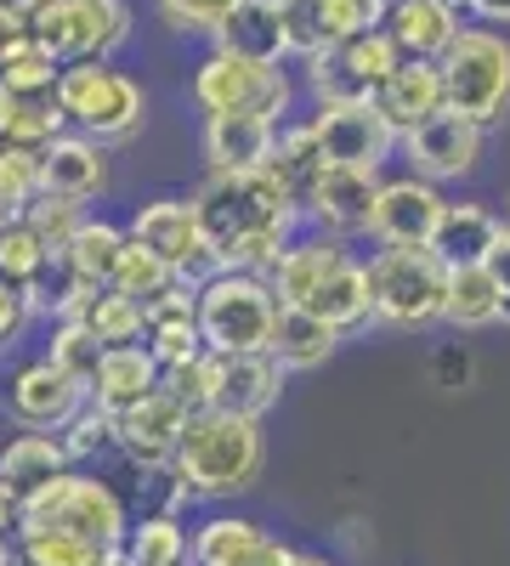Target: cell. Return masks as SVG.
Masks as SVG:
<instances>
[{
  "label": "cell",
  "mask_w": 510,
  "mask_h": 566,
  "mask_svg": "<svg viewBox=\"0 0 510 566\" xmlns=\"http://www.w3.org/2000/svg\"><path fill=\"white\" fill-rule=\"evenodd\" d=\"M375 108L386 114V125L397 136L420 130L426 119L448 114V80H443V63H426V57H403V69L375 91Z\"/></svg>",
  "instance_id": "cell-20"
},
{
  "label": "cell",
  "mask_w": 510,
  "mask_h": 566,
  "mask_svg": "<svg viewBox=\"0 0 510 566\" xmlns=\"http://www.w3.org/2000/svg\"><path fill=\"white\" fill-rule=\"evenodd\" d=\"M131 504L119 499L114 482L91 476V470H63L52 488H40L34 499H23V527L40 533H74L85 544H103V549H125L131 538Z\"/></svg>",
  "instance_id": "cell-4"
},
{
  "label": "cell",
  "mask_w": 510,
  "mask_h": 566,
  "mask_svg": "<svg viewBox=\"0 0 510 566\" xmlns=\"http://www.w3.org/2000/svg\"><path fill=\"white\" fill-rule=\"evenodd\" d=\"M0 402H7V419L18 424V431H63V424L91 402V391L74 380V374H63L52 357H29L7 374Z\"/></svg>",
  "instance_id": "cell-12"
},
{
  "label": "cell",
  "mask_w": 510,
  "mask_h": 566,
  "mask_svg": "<svg viewBox=\"0 0 510 566\" xmlns=\"http://www.w3.org/2000/svg\"><path fill=\"white\" fill-rule=\"evenodd\" d=\"M58 437H63V448H69L74 464H97L103 453L119 448V413H108V408H97V402H85Z\"/></svg>",
  "instance_id": "cell-42"
},
{
  "label": "cell",
  "mask_w": 510,
  "mask_h": 566,
  "mask_svg": "<svg viewBox=\"0 0 510 566\" xmlns=\"http://www.w3.org/2000/svg\"><path fill=\"white\" fill-rule=\"evenodd\" d=\"M85 205H74V199H52V193H40L29 210H23V221L40 232V244L52 250V255H69V244H74V232L85 227Z\"/></svg>",
  "instance_id": "cell-45"
},
{
  "label": "cell",
  "mask_w": 510,
  "mask_h": 566,
  "mask_svg": "<svg viewBox=\"0 0 510 566\" xmlns=\"http://www.w3.org/2000/svg\"><path fill=\"white\" fill-rule=\"evenodd\" d=\"M210 52H227V57H244V63H261V69H290V34H284V18H278L272 0H239L227 23L216 29Z\"/></svg>",
  "instance_id": "cell-21"
},
{
  "label": "cell",
  "mask_w": 510,
  "mask_h": 566,
  "mask_svg": "<svg viewBox=\"0 0 510 566\" xmlns=\"http://www.w3.org/2000/svg\"><path fill=\"white\" fill-rule=\"evenodd\" d=\"M34 323V312H29V295L18 290V283H7L0 277V357H7L18 340H23V328Z\"/></svg>",
  "instance_id": "cell-50"
},
{
  "label": "cell",
  "mask_w": 510,
  "mask_h": 566,
  "mask_svg": "<svg viewBox=\"0 0 510 566\" xmlns=\"http://www.w3.org/2000/svg\"><path fill=\"white\" fill-rule=\"evenodd\" d=\"M58 103L69 114V125L103 148H119V142H136L148 125V91L136 74H125L119 63H69Z\"/></svg>",
  "instance_id": "cell-5"
},
{
  "label": "cell",
  "mask_w": 510,
  "mask_h": 566,
  "mask_svg": "<svg viewBox=\"0 0 510 566\" xmlns=\"http://www.w3.org/2000/svg\"><path fill=\"white\" fill-rule=\"evenodd\" d=\"M368 295H375V328H392V335H420V328L443 323L448 261L431 244L375 250V255H368Z\"/></svg>",
  "instance_id": "cell-3"
},
{
  "label": "cell",
  "mask_w": 510,
  "mask_h": 566,
  "mask_svg": "<svg viewBox=\"0 0 510 566\" xmlns=\"http://www.w3.org/2000/svg\"><path fill=\"white\" fill-rule=\"evenodd\" d=\"M52 250L40 244V232L23 221V216H12L7 227H0V277L7 283H18V290H34V283L52 272Z\"/></svg>",
  "instance_id": "cell-38"
},
{
  "label": "cell",
  "mask_w": 510,
  "mask_h": 566,
  "mask_svg": "<svg viewBox=\"0 0 510 566\" xmlns=\"http://www.w3.org/2000/svg\"><path fill=\"white\" fill-rule=\"evenodd\" d=\"M295 566H335V560L323 555V549H301V555H295Z\"/></svg>",
  "instance_id": "cell-56"
},
{
  "label": "cell",
  "mask_w": 510,
  "mask_h": 566,
  "mask_svg": "<svg viewBox=\"0 0 510 566\" xmlns=\"http://www.w3.org/2000/svg\"><path fill=\"white\" fill-rule=\"evenodd\" d=\"M188 424H194V413L159 386L154 397H143L131 413H119V453L143 470V476H154V470H170L181 437H188Z\"/></svg>",
  "instance_id": "cell-16"
},
{
  "label": "cell",
  "mask_w": 510,
  "mask_h": 566,
  "mask_svg": "<svg viewBox=\"0 0 510 566\" xmlns=\"http://www.w3.org/2000/svg\"><path fill=\"white\" fill-rule=\"evenodd\" d=\"M261 470H267L261 419L210 408V413H194L188 437H181V448H176L170 476H176V488H181L188 504H221V499L250 493L261 482Z\"/></svg>",
  "instance_id": "cell-2"
},
{
  "label": "cell",
  "mask_w": 510,
  "mask_h": 566,
  "mask_svg": "<svg viewBox=\"0 0 510 566\" xmlns=\"http://www.w3.org/2000/svg\"><path fill=\"white\" fill-rule=\"evenodd\" d=\"M40 193L91 205L108 193V148L80 130H63L52 148H40Z\"/></svg>",
  "instance_id": "cell-19"
},
{
  "label": "cell",
  "mask_w": 510,
  "mask_h": 566,
  "mask_svg": "<svg viewBox=\"0 0 510 566\" xmlns=\"http://www.w3.org/2000/svg\"><path fill=\"white\" fill-rule=\"evenodd\" d=\"M125 560L131 566H194V533L181 527V515H170V510H143L131 522Z\"/></svg>",
  "instance_id": "cell-33"
},
{
  "label": "cell",
  "mask_w": 510,
  "mask_h": 566,
  "mask_svg": "<svg viewBox=\"0 0 510 566\" xmlns=\"http://www.w3.org/2000/svg\"><path fill=\"white\" fill-rule=\"evenodd\" d=\"M318 130V148L330 165H357V170H386L392 154H403V136L386 125L375 103H323L306 114Z\"/></svg>",
  "instance_id": "cell-11"
},
{
  "label": "cell",
  "mask_w": 510,
  "mask_h": 566,
  "mask_svg": "<svg viewBox=\"0 0 510 566\" xmlns=\"http://www.w3.org/2000/svg\"><path fill=\"white\" fill-rule=\"evenodd\" d=\"M454 7H459V12H466V0H454Z\"/></svg>",
  "instance_id": "cell-59"
},
{
  "label": "cell",
  "mask_w": 510,
  "mask_h": 566,
  "mask_svg": "<svg viewBox=\"0 0 510 566\" xmlns=\"http://www.w3.org/2000/svg\"><path fill=\"white\" fill-rule=\"evenodd\" d=\"M34 40L69 63H114L131 45V0H29Z\"/></svg>",
  "instance_id": "cell-8"
},
{
  "label": "cell",
  "mask_w": 510,
  "mask_h": 566,
  "mask_svg": "<svg viewBox=\"0 0 510 566\" xmlns=\"http://www.w3.org/2000/svg\"><path fill=\"white\" fill-rule=\"evenodd\" d=\"M188 97L205 119L210 114H267V119L284 125L295 114L301 85L290 80V69H261V63H244V57L210 52L188 80Z\"/></svg>",
  "instance_id": "cell-9"
},
{
  "label": "cell",
  "mask_w": 510,
  "mask_h": 566,
  "mask_svg": "<svg viewBox=\"0 0 510 566\" xmlns=\"http://www.w3.org/2000/svg\"><path fill=\"white\" fill-rule=\"evenodd\" d=\"M341 328H330L323 317H312L306 306H284L278 312V323H272V357L284 363L290 374H312V368H323L335 352H341Z\"/></svg>",
  "instance_id": "cell-31"
},
{
  "label": "cell",
  "mask_w": 510,
  "mask_h": 566,
  "mask_svg": "<svg viewBox=\"0 0 510 566\" xmlns=\"http://www.w3.org/2000/svg\"><path fill=\"white\" fill-rule=\"evenodd\" d=\"M103 352L108 346L91 335V323H52V346H45V357H52L63 374H74L85 391H91V374H97Z\"/></svg>",
  "instance_id": "cell-44"
},
{
  "label": "cell",
  "mask_w": 510,
  "mask_h": 566,
  "mask_svg": "<svg viewBox=\"0 0 510 566\" xmlns=\"http://www.w3.org/2000/svg\"><path fill=\"white\" fill-rule=\"evenodd\" d=\"M267 170L284 181V193L301 205L306 193H312V181L330 170V159H323V148H318V130H312V119H284L278 125V142H272V159H267Z\"/></svg>",
  "instance_id": "cell-32"
},
{
  "label": "cell",
  "mask_w": 510,
  "mask_h": 566,
  "mask_svg": "<svg viewBox=\"0 0 510 566\" xmlns=\"http://www.w3.org/2000/svg\"><path fill=\"white\" fill-rule=\"evenodd\" d=\"M459 29H466V12L454 0H392L386 12V34L403 45V57H426V63H443Z\"/></svg>",
  "instance_id": "cell-25"
},
{
  "label": "cell",
  "mask_w": 510,
  "mask_h": 566,
  "mask_svg": "<svg viewBox=\"0 0 510 566\" xmlns=\"http://www.w3.org/2000/svg\"><path fill=\"white\" fill-rule=\"evenodd\" d=\"M499 277L488 266H448V301H443V323L448 328H493L499 323Z\"/></svg>",
  "instance_id": "cell-34"
},
{
  "label": "cell",
  "mask_w": 510,
  "mask_h": 566,
  "mask_svg": "<svg viewBox=\"0 0 510 566\" xmlns=\"http://www.w3.org/2000/svg\"><path fill=\"white\" fill-rule=\"evenodd\" d=\"M295 555L250 515H205L194 527V566H295Z\"/></svg>",
  "instance_id": "cell-17"
},
{
  "label": "cell",
  "mask_w": 510,
  "mask_h": 566,
  "mask_svg": "<svg viewBox=\"0 0 510 566\" xmlns=\"http://www.w3.org/2000/svg\"><path fill=\"white\" fill-rule=\"evenodd\" d=\"M306 312L312 317H323L330 328H341V335H352V328H375V295H368V261H346V266H335L330 277L312 290V301H306Z\"/></svg>",
  "instance_id": "cell-30"
},
{
  "label": "cell",
  "mask_w": 510,
  "mask_h": 566,
  "mask_svg": "<svg viewBox=\"0 0 510 566\" xmlns=\"http://www.w3.org/2000/svg\"><path fill=\"white\" fill-rule=\"evenodd\" d=\"M290 386V368L278 363L272 352H256V357H221V397L216 408L227 413H250V419H267L278 408Z\"/></svg>",
  "instance_id": "cell-28"
},
{
  "label": "cell",
  "mask_w": 510,
  "mask_h": 566,
  "mask_svg": "<svg viewBox=\"0 0 510 566\" xmlns=\"http://www.w3.org/2000/svg\"><path fill=\"white\" fill-rule=\"evenodd\" d=\"M29 40H34L29 0H0V63H7V57H18Z\"/></svg>",
  "instance_id": "cell-51"
},
{
  "label": "cell",
  "mask_w": 510,
  "mask_h": 566,
  "mask_svg": "<svg viewBox=\"0 0 510 566\" xmlns=\"http://www.w3.org/2000/svg\"><path fill=\"white\" fill-rule=\"evenodd\" d=\"M239 0H154V18L170 29V34H205L216 40V29L227 23Z\"/></svg>",
  "instance_id": "cell-46"
},
{
  "label": "cell",
  "mask_w": 510,
  "mask_h": 566,
  "mask_svg": "<svg viewBox=\"0 0 510 566\" xmlns=\"http://www.w3.org/2000/svg\"><path fill=\"white\" fill-rule=\"evenodd\" d=\"M18 555L23 566H119L125 560V549H103L74 533H40V527H18Z\"/></svg>",
  "instance_id": "cell-36"
},
{
  "label": "cell",
  "mask_w": 510,
  "mask_h": 566,
  "mask_svg": "<svg viewBox=\"0 0 510 566\" xmlns=\"http://www.w3.org/2000/svg\"><path fill=\"white\" fill-rule=\"evenodd\" d=\"M0 566H23V555H18V538H0Z\"/></svg>",
  "instance_id": "cell-55"
},
{
  "label": "cell",
  "mask_w": 510,
  "mask_h": 566,
  "mask_svg": "<svg viewBox=\"0 0 510 566\" xmlns=\"http://www.w3.org/2000/svg\"><path fill=\"white\" fill-rule=\"evenodd\" d=\"M176 283H181V272L165 261V255H154L148 244H125V255H119V272H114V283H108V290H119V295H131V301H159L165 290H176Z\"/></svg>",
  "instance_id": "cell-39"
},
{
  "label": "cell",
  "mask_w": 510,
  "mask_h": 566,
  "mask_svg": "<svg viewBox=\"0 0 510 566\" xmlns=\"http://www.w3.org/2000/svg\"><path fill=\"white\" fill-rule=\"evenodd\" d=\"M80 323H91V335L103 346H143L148 340V306L119 295V290H97V301H91V312Z\"/></svg>",
  "instance_id": "cell-37"
},
{
  "label": "cell",
  "mask_w": 510,
  "mask_h": 566,
  "mask_svg": "<svg viewBox=\"0 0 510 566\" xmlns=\"http://www.w3.org/2000/svg\"><path fill=\"white\" fill-rule=\"evenodd\" d=\"M74 130L58 91H18L0 80V148H52V142Z\"/></svg>",
  "instance_id": "cell-26"
},
{
  "label": "cell",
  "mask_w": 510,
  "mask_h": 566,
  "mask_svg": "<svg viewBox=\"0 0 510 566\" xmlns=\"http://www.w3.org/2000/svg\"><path fill=\"white\" fill-rule=\"evenodd\" d=\"M148 352L165 368L210 352L205 346V328H199V283L194 277H181L176 290H165L159 301H148Z\"/></svg>",
  "instance_id": "cell-22"
},
{
  "label": "cell",
  "mask_w": 510,
  "mask_h": 566,
  "mask_svg": "<svg viewBox=\"0 0 510 566\" xmlns=\"http://www.w3.org/2000/svg\"><path fill=\"white\" fill-rule=\"evenodd\" d=\"M0 80L18 85V91H58V85H63V63H58L52 52H45L40 40H29L18 57L0 63Z\"/></svg>",
  "instance_id": "cell-47"
},
{
  "label": "cell",
  "mask_w": 510,
  "mask_h": 566,
  "mask_svg": "<svg viewBox=\"0 0 510 566\" xmlns=\"http://www.w3.org/2000/svg\"><path fill=\"white\" fill-rule=\"evenodd\" d=\"M165 391L188 408V413H210L221 397V352H199L188 363L165 368Z\"/></svg>",
  "instance_id": "cell-40"
},
{
  "label": "cell",
  "mask_w": 510,
  "mask_h": 566,
  "mask_svg": "<svg viewBox=\"0 0 510 566\" xmlns=\"http://www.w3.org/2000/svg\"><path fill=\"white\" fill-rule=\"evenodd\" d=\"M290 34V63H306L323 52V29H318V0H272Z\"/></svg>",
  "instance_id": "cell-49"
},
{
  "label": "cell",
  "mask_w": 510,
  "mask_h": 566,
  "mask_svg": "<svg viewBox=\"0 0 510 566\" xmlns=\"http://www.w3.org/2000/svg\"><path fill=\"white\" fill-rule=\"evenodd\" d=\"M482 148H488V130L471 125V119H459L454 108L426 119L420 130H408L403 136V165L414 176H426V181H466L482 170Z\"/></svg>",
  "instance_id": "cell-15"
},
{
  "label": "cell",
  "mask_w": 510,
  "mask_h": 566,
  "mask_svg": "<svg viewBox=\"0 0 510 566\" xmlns=\"http://www.w3.org/2000/svg\"><path fill=\"white\" fill-rule=\"evenodd\" d=\"M471 23H510V0H466Z\"/></svg>",
  "instance_id": "cell-54"
},
{
  "label": "cell",
  "mask_w": 510,
  "mask_h": 566,
  "mask_svg": "<svg viewBox=\"0 0 510 566\" xmlns=\"http://www.w3.org/2000/svg\"><path fill=\"white\" fill-rule=\"evenodd\" d=\"M352 255H357V250H352L346 239H330V232H312V227H306L301 239L278 255V266H272L267 277H272V290H278V301H284V306H306L318 283L330 277L335 266H346Z\"/></svg>",
  "instance_id": "cell-24"
},
{
  "label": "cell",
  "mask_w": 510,
  "mask_h": 566,
  "mask_svg": "<svg viewBox=\"0 0 510 566\" xmlns=\"http://www.w3.org/2000/svg\"><path fill=\"white\" fill-rule=\"evenodd\" d=\"M448 108L471 125H499L510 114V34L493 23H466L443 52Z\"/></svg>",
  "instance_id": "cell-7"
},
{
  "label": "cell",
  "mask_w": 510,
  "mask_h": 566,
  "mask_svg": "<svg viewBox=\"0 0 510 566\" xmlns=\"http://www.w3.org/2000/svg\"><path fill=\"white\" fill-rule=\"evenodd\" d=\"M381 170H357V165H330L312 193L301 199V216L312 232H330V239H368V216H375V199H381Z\"/></svg>",
  "instance_id": "cell-14"
},
{
  "label": "cell",
  "mask_w": 510,
  "mask_h": 566,
  "mask_svg": "<svg viewBox=\"0 0 510 566\" xmlns=\"http://www.w3.org/2000/svg\"><path fill=\"white\" fill-rule=\"evenodd\" d=\"M504 227H510V199H504Z\"/></svg>",
  "instance_id": "cell-58"
},
{
  "label": "cell",
  "mask_w": 510,
  "mask_h": 566,
  "mask_svg": "<svg viewBox=\"0 0 510 566\" xmlns=\"http://www.w3.org/2000/svg\"><path fill=\"white\" fill-rule=\"evenodd\" d=\"M448 199L443 187L426 176H386L381 181V199L375 216H368V244L375 250H414V244H431V232L443 221Z\"/></svg>",
  "instance_id": "cell-13"
},
{
  "label": "cell",
  "mask_w": 510,
  "mask_h": 566,
  "mask_svg": "<svg viewBox=\"0 0 510 566\" xmlns=\"http://www.w3.org/2000/svg\"><path fill=\"white\" fill-rule=\"evenodd\" d=\"M125 244H131V232H125L119 221H108V216H85V227L74 232V244H69V255H63V261L74 266V277L97 283V290H108L114 272H119Z\"/></svg>",
  "instance_id": "cell-35"
},
{
  "label": "cell",
  "mask_w": 510,
  "mask_h": 566,
  "mask_svg": "<svg viewBox=\"0 0 510 566\" xmlns=\"http://www.w3.org/2000/svg\"><path fill=\"white\" fill-rule=\"evenodd\" d=\"M63 470H74V459H69L58 431H18L7 448H0V482H7L18 499H34L40 488H52Z\"/></svg>",
  "instance_id": "cell-29"
},
{
  "label": "cell",
  "mask_w": 510,
  "mask_h": 566,
  "mask_svg": "<svg viewBox=\"0 0 510 566\" xmlns=\"http://www.w3.org/2000/svg\"><path fill=\"white\" fill-rule=\"evenodd\" d=\"M18 527H23V499L0 482V538H18Z\"/></svg>",
  "instance_id": "cell-53"
},
{
  "label": "cell",
  "mask_w": 510,
  "mask_h": 566,
  "mask_svg": "<svg viewBox=\"0 0 510 566\" xmlns=\"http://www.w3.org/2000/svg\"><path fill=\"white\" fill-rule=\"evenodd\" d=\"M284 312L267 272H210L199 283V328L221 357H256L272 346V323Z\"/></svg>",
  "instance_id": "cell-6"
},
{
  "label": "cell",
  "mask_w": 510,
  "mask_h": 566,
  "mask_svg": "<svg viewBox=\"0 0 510 566\" xmlns=\"http://www.w3.org/2000/svg\"><path fill=\"white\" fill-rule=\"evenodd\" d=\"M0 187H7L12 210L23 216L40 199V154L34 148H0Z\"/></svg>",
  "instance_id": "cell-48"
},
{
  "label": "cell",
  "mask_w": 510,
  "mask_h": 566,
  "mask_svg": "<svg viewBox=\"0 0 510 566\" xmlns=\"http://www.w3.org/2000/svg\"><path fill=\"white\" fill-rule=\"evenodd\" d=\"M504 232V216L477 205V199H448L437 232H431V250L448 261V266H488L493 244Z\"/></svg>",
  "instance_id": "cell-27"
},
{
  "label": "cell",
  "mask_w": 510,
  "mask_h": 566,
  "mask_svg": "<svg viewBox=\"0 0 510 566\" xmlns=\"http://www.w3.org/2000/svg\"><path fill=\"white\" fill-rule=\"evenodd\" d=\"M12 216H18V210H12V199H7V187H0V227H7Z\"/></svg>",
  "instance_id": "cell-57"
},
{
  "label": "cell",
  "mask_w": 510,
  "mask_h": 566,
  "mask_svg": "<svg viewBox=\"0 0 510 566\" xmlns=\"http://www.w3.org/2000/svg\"><path fill=\"white\" fill-rule=\"evenodd\" d=\"M488 272L499 277V290H504V301H499V323L510 328V227L499 232V244H493V255H488Z\"/></svg>",
  "instance_id": "cell-52"
},
{
  "label": "cell",
  "mask_w": 510,
  "mask_h": 566,
  "mask_svg": "<svg viewBox=\"0 0 510 566\" xmlns=\"http://www.w3.org/2000/svg\"><path fill=\"white\" fill-rule=\"evenodd\" d=\"M165 386V363L143 346H108L97 374H91V402L108 408V413H131L143 397H154Z\"/></svg>",
  "instance_id": "cell-23"
},
{
  "label": "cell",
  "mask_w": 510,
  "mask_h": 566,
  "mask_svg": "<svg viewBox=\"0 0 510 566\" xmlns=\"http://www.w3.org/2000/svg\"><path fill=\"white\" fill-rule=\"evenodd\" d=\"M125 232H131L136 244H148L154 255H165L181 277H194V283H205L216 272V255L205 244V227H199V210H194V193L188 199L165 193V199L136 205L131 221H125Z\"/></svg>",
  "instance_id": "cell-10"
},
{
  "label": "cell",
  "mask_w": 510,
  "mask_h": 566,
  "mask_svg": "<svg viewBox=\"0 0 510 566\" xmlns=\"http://www.w3.org/2000/svg\"><path fill=\"white\" fill-rule=\"evenodd\" d=\"M278 142V119L267 114H210L199 125V154H205V176H244V170H267Z\"/></svg>",
  "instance_id": "cell-18"
},
{
  "label": "cell",
  "mask_w": 510,
  "mask_h": 566,
  "mask_svg": "<svg viewBox=\"0 0 510 566\" xmlns=\"http://www.w3.org/2000/svg\"><path fill=\"white\" fill-rule=\"evenodd\" d=\"M0 391H7V386H0Z\"/></svg>",
  "instance_id": "cell-60"
},
{
  "label": "cell",
  "mask_w": 510,
  "mask_h": 566,
  "mask_svg": "<svg viewBox=\"0 0 510 566\" xmlns=\"http://www.w3.org/2000/svg\"><path fill=\"white\" fill-rule=\"evenodd\" d=\"M194 210L216 255V272H272L278 255L306 232L301 205L284 193V181L272 170L205 176L194 187Z\"/></svg>",
  "instance_id": "cell-1"
},
{
  "label": "cell",
  "mask_w": 510,
  "mask_h": 566,
  "mask_svg": "<svg viewBox=\"0 0 510 566\" xmlns=\"http://www.w3.org/2000/svg\"><path fill=\"white\" fill-rule=\"evenodd\" d=\"M386 12H392V0H318L323 45H346V40L386 29Z\"/></svg>",
  "instance_id": "cell-41"
},
{
  "label": "cell",
  "mask_w": 510,
  "mask_h": 566,
  "mask_svg": "<svg viewBox=\"0 0 510 566\" xmlns=\"http://www.w3.org/2000/svg\"><path fill=\"white\" fill-rule=\"evenodd\" d=\"M341 57H346V69L357 74V85L368 91V97H375V91L403 69V45H397L386 29H375V34H363V40H346Z\"/></svg>",
  "instance_id": "cell-43"
}]
</instances>
